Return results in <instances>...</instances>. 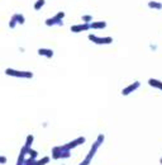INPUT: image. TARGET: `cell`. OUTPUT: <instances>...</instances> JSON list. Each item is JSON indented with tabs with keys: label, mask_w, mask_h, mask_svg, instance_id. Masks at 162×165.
Masks as SVG:
<instances>
[{
	"label": "cell",
	"mask_w": 162,
	"mask_h": 165,
	"mask_svg": "<svg viewBox=\"0 0 162 165\" xmlns=\"http://www.w3.org/2000/svg\"><path fill=\"white\" fill-rule=\"evenodd\" d=\"M104 140H105V136L103 135V133H100V135L96 137V140H95V142L91 145V147H90V151L88 152V155L85 156V159L79 164V165H90V163L93 161V159H94V156H95V154L98 152V150H99V147L103 145V142H104Z\"/></svg>",
	"instance_id": "cell-1"
},
{
	"label": "cell",
	"mask_w": 162,
	"mask_h": 165,
	"mask_svg": "<svg viewBox=\"0 0 162 165\" xmlns=\"http://www.w3.org/2000/svg\"><path fill=\"white\" fill-rule=\"evenodd\" d=\"M5 75L12 76V78H18V79H32L33 78V73L32 71H23V70H17V69H5Z\"/></svg>",
	"instance_id": "cell-2"
},
{
	"label": "cell",
	"mask_w": 162,
	"mask_h": 165,
	"mask_svg": "<svg viewBox=\"0 0 162 165\" xmlns=\"http://www.w3.org/2000/svg\"><path fill=\"white\" fill-rule=\"evenodd\" d=\"M85 142H86V139H85L84 136H80V137L75 139V140H71V141L67 142V143H65V145H61L60 147H61L63 151H71V150H73L75 147L82 145V143H85Z\"/></svg>",
	"instance_id": "cell-3"
},
{
	"label": "cell",
	"mask_w": 162,
	"mask_h": 165,
	"mask_svg": "<svg viewBox=\"0 0 162 165\" xmlns=\"http://www.w3.org/2000/svg\"><path fill=\"white\" fill-rule=\"evenodd\" d=\"M65 18V12H58L55 17H52V18H48L46 19V26L48 27H52V26H63V22H62V19Z\"/></svg>",
	"instance_id": "cell-4"
},
{
	"label": "cell",
	"mask_w": 162,
	"mask_h": 165,
	"mask_svg": "<svg viewBox=\"0 0 162 165\" xmlns=\"http://www.w3.org/2000/svg\"><path fill=\"white\" fill-rule=\"evenodd\" d=\"M88 38H89V41H91V42L95 43V45H110L113 42L112 37H99V36L93 34V33H90L88 36Z\"/></svg>",
	"instance_id": "cell-5"
},
{
	"label": "cell",
	"mask_w": 162,
	"mask_h": 165,
	"mask_svg": "<svg viewBox=\"0 0 162 165\" xmlns=\"http://www.w3.org/2000/svg\"><path fill=\"white\" fill-rule=\"evenodd\" d=\"M139 87H141V82L139 81H133L131 85H128V87H125L123 90H122V95H124V97H127V95H129L131 93H133V91H136Z\"/></svg>",
	"instance_id": "cell-6"
},
{
	"label": "cell",
	"mask_w": 162,
	"mask_h": 165,
	"mask_svg": "<svg viewBox=\"0 0 162 165\" xmlns=\"http://www.w3.org/2000/svg\"><path fill=\"white\" fill-rule=\"evenodd\" d=\"M90 29V26L86 24V23H82V24H73L71 26L70 30L72 33H80V32H85V30H89Z\"/></svg>",
	"instance_id": "cell-7"
},
{
	"label": "cell",
	"mask_w": 162,
	"mask_h": 165,
	"mask_svg": "<svg viewBox=\"0 0 162 165\" xmlns=\"http://www.w3.org/2000/svg\"><path fill=\"white\" fill-rule=\"evenodd\" d=\"M37 54H38L39 56L46 57V58H52V57H53V51H52L51 48H38Z\"/></svg>",
	"instance_id": "cell-8"
},
{
	"label": "cell",
	"mask_w": 162,
	"mask_h": 165,
	"mask_svg": "<svg viewBox=\"0 0 162 165\" xmlns=\"http://www.w3.org/2000/svg\"><path fill=\"white\" fill-rule=\"evenodd\" d=\"M26 158H27V150L24 147H22L20 151H19V156H18V160H17L15 165H24Z\"/></svg>",
	"instance_id": "cell-9"
},
{
	"label": "cell",
	"mask_w": 162,
	"mask_h": 165,
	"mask_svg": "<svg viewBox=\"0 0 162 165\" xmlns=\"http://www.w3.org/2000/svg\"><path fill=\"white\" fill-rule=\"evenodd\" d=\"M89 26L91 29H104L106 28V22L105 20H98V22H91Z\"/></svg>",
	"instance_id": "cell-10"
},
{
	"label": "cell",
	"mask_w": 162,
	"mask_h": 165,
	"mask_svg": "<svg viewBox=\"0 0 162 165\" xmlns=\"http://www.w3.org/2000/svg\"><path fill=\"white\" fill-rule=\"evenodd\" d=\"M148 84L152 88H155V89L162 90V81H160L157 79H148Z\"/></svg>",
	"instance_id": "cell-11"
},
{
	"label": "cell",
	"mask_w": 162,
	"mask_h": 165,
	"mask_svg": "<svg viewBox=\"0 0 162 165\" xmlns=\"http://www.w3.org/2000/svg\"><path fill=\"white\" fill-rule=\"evenodd\" d=\"M13 17H14V19L17 20V24H24L26 23V18H24V15L22 14V13H15V14H13Z\"/></svg>",
	"instance_id": "cell-12"
},
{
	"label": "cell",
	"mask_w": 162,
	"mask_h": 165,
	"mask_svg": "<svg viewBox=\"0 0 162 165\" xmlns=\"http://www.w3.org/2000/svg\"><path fill=\"white\" fill-rule=\"evenodd\" d=\"M33 141H34V136H33V135H28V136L26 137L24 147H26V149H30L32 145H33Z\"/></svg>",
	"instance_id": "cell-13"
},
{
	"label": "cell",
	"mask_w": 162,
	"mask_h": 165,
	"mask_svg": "<svg viewBox=\"0 0 162 165\" xmlns=\"http://www.w3.org/2000/svg\"><path fill=\"white\" fill-rule=\"evenodd\" d=\"M49 161H51V158H49V156H43L42 159L36 160L34 165H46V164H48Z\"/></svg>",
	"instance_id": "cell-14"
},
{
	"label": "cell",
	"mask_w": 162,
	"mask_h": 165,
	"mask_svg": "<svg viewBox=\"0 0 162 165\" xmlns=\"http://www.w3.org/2000/svg\"><path fill=\"white\" fill-rule=\"evenodd\" d=\"M24 147V146H23ZM26 149V147H24ZM27 150V156H29V158H33V159H37V156H38V152L36 151V150H33V149H26Z\"/></svg>",
	"instance_id": "cell-15"
},
{
	"label": "cell",
	"mask_w": 162,
	"mask_h": 165,
	"mask_svg": "<svg viewBox=\"0 0 162 165\" xmlns=\"http://www.w3.org/2000/svg\"><path fill=\"white\" fill-rule=\"evenodd\" d=\"M46 4V0H37V2L34 3V10H37V12H38V10H41L42 8H43V5H45Z\"/></svg>",
	"instance_id": "cell-16"
},
{
	"label": "cell",
	"mask_w": 162,
	"mask_h": 165,
	"mask_svg": "<svg viewBox=\"0 0 162 165\" xmlns=\"http://www.w3.org/2000/svg\"><path fill=\"white\" fill-rule=\"evenodd\" d=\"M148 6L151 8V9H162V4L161 3H158V2H149L148 3Z\"/></svg>",
	"instance_id": "cell-17"
},
{
	"label": "cell",
	"mask_w": 162,
	"mask_h": 165,
	"mask_svg": "<svg viewBox=\"0 0 162 165\" xmlns=\"http://www.w3.org/2000/svg\"><path fill=\"white\" fill-rule=\"evenodd\" d=\"M81 18H82V22L86 23V24H90V23L93 22V17L89 15V14H85V15H82Z\"/></svg>",
	"instance_id": "cell-18"
},
{
	"label": "cell",
	"mask_w": 162,
	"mask_h": 165,
	"mask_svg": "<svg viewBox=\"0 0 162 165\" xmlns=\"http://www.w3.org/2000/svg\"><path fill=\"white\" fill-rule=\"evenodd\" d=\"M17 27V20L14 19V17L12 15V18H10V20H9V28L10 29H14Z\"/></svg>",
	"instance_id": "cell-19"
},
{
	"label": "cell",
	"mask_w": 162,
	"mask_h": 165,
	"mask_svg": "<svg viewBox=\"0 0 162 165\" xmlns=\"http://www.w3.org/2000/svg\"><path fill=\"white\" fill-rule=\"evenodd\" d=\"M6 161H8V158H6V156H4V155H0V165H4V164H6Z\"/></svg>",
	"instance_id": "cell-20"
},
{
	"label": "cell",
	"mask_w": 162,
	"mask_h": 165,
	"mask_svg": "<svg viewBox=\"0 0 162 165\" xmlns=\"http://www.w3.org/2000/svg\"><path fill=\"white\" fill-rule=\"evenodd\" d=\"M160 164H161V165H162V158H161V159H160Z\"/></svg>",
	"instance_id": "cell-21"
}]
</instances>
